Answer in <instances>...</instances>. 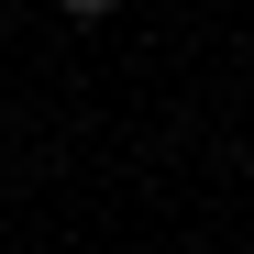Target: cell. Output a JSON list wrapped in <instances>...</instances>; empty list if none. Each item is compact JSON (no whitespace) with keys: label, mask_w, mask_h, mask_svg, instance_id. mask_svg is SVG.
I'll return each mask as SVG.
<instances>
[{"label":"cell","mask_w":254,"mask_h":254,"mask_svg":"<svg viewBox=\"0 0 254 254\" xmlns=\"http://www.w3.org/2000/svg\"><path fill=\"white\" fill-rule=\"evenodd\" d=\"M56 11H66V22H111L122 0H56Z\"/></svg>","instance_id":"6da1fadb"}]
</instances>
